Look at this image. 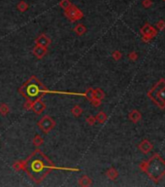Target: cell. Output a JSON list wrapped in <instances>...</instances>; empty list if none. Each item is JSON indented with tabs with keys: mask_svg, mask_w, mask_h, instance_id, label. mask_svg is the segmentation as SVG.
I'll return each instance as SVG.
<instances>
[{
	"mask_svg": "<svg viewBox=\"0 0 165 187\" xmlns=\"http://www.w3.org/2000/svg\"><path fill=\"white\" fill-rule=\"evenodd\" d=\"M90 103H91V104L93 106H95V107H97V106H99L101 104V99H95L93 98L91 100H90Z\"/></svg>",
	"mask_w": 165,
	"mask_h": 187,
	"instance_id": "cell-21",
	"label": "cell"
},
{
	"mask_svg": "<svg viewBox=\"0 0 165 187\" xmlns=\"http://www.w3.org/2000/svg\"><path fill=\"white\" fill-rule=\"evenodd\" d=\"M73 31L75 32L78 36H82L84 34H86L87 33V31H88V28L84 26V24H77L75 28H73Z\"/></svg>",
	"mask_w": 165,
	"mask_h": 187,
	"instance_id": "cell-9",
	"label": "cell"
},
{
	"mask_svg": "<svg viewBox=\"0 0 165 187\" xmlns=\"http://www.w3.org/2000/svg\"><path fill=\"white\" fill-rule=\"evenodd\" d=\"M93 97L95 99H102L104 98V93H103V91L101 90V89H95L93 90Z\"/></svg>",
	"mask_w": 165,
	"mask_h": 187,
	"instance_id": "cell-15",
	"label": "cell"
},
{
	"mask_svg": "<svg viewBox=\"0 0 165 187\" xmlns=\"http://www.w3.org/2000/svg\"><path fill=\"white\" fill-rule=\"evenodd\" d=\"M38 127L45 133H50L56 127V121L49 115H45L43 118L38 122Z\"/></svg>",
	"mask_w": 165,
	"mask_h": 187,
	"instance_id": "cell-4",
	"label": "cell"
},
{
	"mask_svg": "<svg viewBox=\"0 0 165 187\" xmlns=\"http://www.w3.org/2000/svg\"><path fill=\"white\" fill-rule=\"evenodd\" d=\"M28 8H29V5L26 2H24V1H20L17 4V9L19 10L20 12H22V13L26 12L28 10Z\"/></svg>",
	"mask_w": 165,
	"mask_h": 187,
	"instance_id": "cell-10",
	"label": "cell"
},
{
	"mask_svg": "<svg viewBox=\"0 0 165 187\" xmlns=\"http://www.w3.org/2000/svg\"><path fill=\"white\" fill-rule=\"evenodd\" d=\"M117 175H118V173H117L114 169H111L107 172V176L111 179H115L117 178Z\"/></svg>",
	"mask_w": 165,
	"mask_h": 187,
	"instance_id": "cell-19",
	"label": "cell"
},
{
	"mask_svg": "<svg viewBox=\"0 0 165 187\" xmlns=\"http://www.w3.org/2000/svg\"><path fill=\"white\" fill-rule=\"evenodd\" d=\"M31 110L35 112L36 114L40 115L46 110V104L41 100V99H36L35 101H33L32 106H31Z\"/></svg>",
	"mask_w": 165,
	"mask_h": 187,
	"instance_id": "cell-5",
	"label": "cell"
},
{
	"mask_svg": "<svg viewBox=\"0 0 165 187\" xmlns=\"http://www.w3.org/2000/svg\"><path fill=\"white\" fill-rule=\"evenodd\" d=\"M33 144L36 146V147H39L40 145H42L44 142V140L43 137H42L40 135H35L34 137H33V140H32Z\"/></svg>",
	"mask_w": 165,
	"mask_h": 187,
	"instance_id": "cell-12",
	"label": "cell"
},
{
	"mask_svg": "<svg viewBox=\"0 0 165 187\" xmlns=\"http://www.w3.org/2000/svg\"><path fill=\"white\" fill-rule=\"evenodd\" d=\"M113 57L116 58V60H118V58H120V53H118V52H115V53H113Z\"/></svg>",
	"mask_w": 165,
	"mask_h": 187,
	"instance_id": "cell-23",
	"label": "cell"
},
{
	"mask_svg": "<svg viewBox=\"0 0 165 187\" xmlns=\"http://www.w3.org/2000/svg\"><path fill=\"white\" fill-rule=\"evenodd\" d=\"M83 108L81 107V106H79V105H75V106H73V108L71 109V113L75 116V117H79V116H81L83 114Z\"/></svg>",
	"mask_w": 165,
	"mask_h": 187,
	"instance_id": "cell-11",
	"label": "cell"
},
{
	"mask_svg": "<svg viewBox=\"0 0 165 187\" xmlns=\"http://www.w3.org/2000/svg\"><path fill=\"white\" fill-rule=\"evenodd\" d=\"M32 53L37 58L41 60V58H43L47 55L48 49L45 47H42V46H39V45H35L34 48L32 49Z\"/></svg>",
	"mask_w": 165,
	"mask_h": 187,
	"instance_id": "cell-7",
	"label": "cell"
},
{
	"mask_svg": "<svg viewBox=\"0 0 165 187\" xmlns=\"http://www.w3.org/2000/svg\"><path fill=\"white\" fill-rule=\"evenodd\" d=\"M71 5H72V2L70 0H60V2H59V7L64 10V11L70 7Z\"/></svg>",
	"mask_w": 165,
	"mask_h": 187,
	"instance_id": "cell-14",
	"label": "cell"
},
{
	"mask_svg": "<svg viewBox=\"0 0 165 187\" xmlns=\"http://www.w3.org/2000/svg\"><path fill=\"white\" fill-rule=\"evenodd\" d=\"M9 112H10V108L6 103L0 104V114L3 115V116H6Z\"/></svg>",
	"mask_w": 165,
	"mask_h": 187,
	"instance_id": "cell-13",
	"label": "cell"
},
{
	"mask_svg": "<svg viewBox=\"0 0 165 187\" xmlns=\"http://www.w3.org/2000/svg\"><path fill=\"white\" fill-rule=\"evenodd\" d=\"M13 167L16 170H23L24 169V161H19V162H16Z\"/></svg>",
	"mask_w": 165,
	"mask_h": 187,
	"instance_id": "cell-18",
	"label": "cell"
},
{
	"mask_svg": "<svg viewBox=\"0 0 165 187\" xmlns=\"http://www.w3.org/2000/svg\"><path fill=\"white\" fill-rule=\"evenodd\" d=\"M84 95L90 101V100H91V99L94 98V97H93V89L89 87V88L86 91V93L84 94Z\"/></svg>",
	"mask_w": 165,
	"mask_h": 187,
	"instance_id": "cell-17",
	"label": "cell"
},
{
	"mask_svg": "<svg viewBox=\"0 0 165 187\" xmlns=\"http://www.w3.org/2000/svg\"><path fill=\"white\" fill-rule=\"evenodd\" d=\"M95 119H96V121H98L99 123H104L106 121V119H107V116H106V114L104 113V112H99V113L95 116Z\"/></svg>",
	"mask_w": 165,
	"mask_h": 187,
	"instance_id": "cell-16",
	"label": "cell"
},
{
	"mask_svg": "<svg viewBox=\"0 0 165 187\" xmlns=\"http://www.w3.org/2000/svg\"><path fill=\"white\" fill-rule=\"evenodd\" d=\"M19 93L23 98H25L27 101L33 103V101L41 99L45 94L51 92L37 79L36 76L32 75L23 85L20 87Z\"/></svg>",
	"mask_w": 165,
	"mask_h": 187,
	"instance_id": "cell-2",
	"label": "cell"
},
{
	"mask_svg": "<svg viewBox=\"0 0 165 187\" xmlns=\"http://www.w3.org/2000/svg\"><path fill=\"white\" fill-rule=\"evenodd\" d=\"M64 16L70 22L74 23V22H77V21L82 20L84 18V13L77 6L72 4L70 7L64 11Z\"/></svg>",
	"mask_w": 165,
	"mask_h": 187,
	"instance_id": "cell-3",
	"label": "cell"
},
{
	"mask_svg": "<svg viewBox=\"0 0 165 187\" xmlns=\"http://www.w3.org/2000/svg\"><path fill=\"white\" fill-rule=\"evenodd\" d=\"M30 178L35 183L42 182L46 176L49 174L52 170H80V169H69V168H57L52 164V162L46 155L40 151L39 149L30 155L24 161V169Z\"/></svg>",
	"mask_w": 165,
	"mask_h": 187,
	"instance_id": "cell-1",
	"label": "cell"
},
{
	"mask_svg": "<svg viewBox=\"0 0 165 187\" xmlns=\"http://www.w3.org/2000/svg\"><path fill=\"white\" fill-rule=\"evenodd\" d=\"M78 183L80 186H83V187H87V186H90L92 184V180L91 178H89L88 175H83L81 178L78 180Z\"/></svg>",
	"mask_w": 165,
	"mask_h": 187,
	"instance_id": "cell-8",
	"label": "cell"
},
{
	"mask_svg": "<svg viewBox=\"0 0 165 187\" xmlns=\"http://www.w3.org/2000/svg\"><path fill=\"white\" fill-rule=\"evenodd\" d=\"M86 121H87V123H88V125L92 126V125L95 124V122H96V119H95L94 116H88V118L86 119Z\"/></svg>",
	"mask_w": 165,
	"mask_h": 187,
	"instance_id": "cell-20",
	"label": "cell"
},
{
	"mask_svg": "<svg viewBox=\"0 0 165 187\" xmlns=\"http://www.w3.org/2000/svg\"><path fill=\"white\" fill-rule=\"evenodd\" d=\"M52 43V40L50 37H48L46 34L42 33L40 34L37 38L35 39V44L36 45H39V46H42V47H45V48H48Z\"/></svg>",
	"mask_w": 165,
	"mask_h": 187,
	"instance_id": "cell-6",
	"label": "cell"
},
{
	"mask_svg": "<svg viewBox=\"0 0 165 187\" xmlns=\"http://www.w3.org/2000/svg\"><path fill=\"white\" fill-rule=\"evenodd\" d=\"M31 106H32V103H29V101L26 100V103H24L23 104V107L26 110H31Z\"/></svg>",
	"mask_w": 165,
	"mask_h": 187,
	"instance_id": "cell-22",
	"label": "cell"
}]
</instances>
